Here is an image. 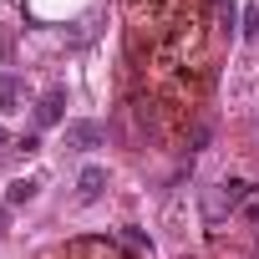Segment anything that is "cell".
<instances>
[{"instance_id":"2","label":"cell","mask_w":259,"mask_h":259,"mask_svg":"<svg viewBox=\"0 0 259 259\" xmlns=\"http://www.w3.org/2000/svg\"><path fill=\"white\" fill-rule=\"evenodd\" d=\"M102 188H107V168L87 163V168H81V178H76V198H81V203H97V198H102Z\"/></svg>"},{"instance_id":"3","label":"cell","mask_w":259,"mask_h":259,"mask_svg":"<svg viewBox=\"0 0 259 259\" xmlns=\"http://www.w3.org/2000/svg\"><path fill=\"white\" fill-rule=\"evenodd\" d=\"M97 143H102V127H97V122H71V127H66V148L87 153V148H97Z\"/></svg>"},{"instance_id":"8","label":"cell","mask_w":259,"mask_h":259,"mask_svg":"<svg viewBox=\"0 0 259 259\" xmlns=\"http://www.w3.org/2000/svg\"><path fill=\"white\" fill-rule=\"evenodd\" d=\"M244 41H259V6H244Z\"/></svg>"},{"instance_id":"9","label":"cell","mask_w":259,"mask_h":259,"mask_svg":"<svg viewBox=\"0 0 259 259\" xmlns=\"http://www.w3.org/2000/svg\"><path fill=\"white\" fill-rule=\"evenodd\" d=\"M208 138H213V133H208V122H198V127H193V153L208 148Z\"/></svg>"},{"instance_id":"10","label":"cell","mask_w":259,"mask_h":259,"mask_svg":"<svg viewBox=\"0 0 259 259\" xmlns=\"http://www.w3.org/2000/svg\"><path fill=\"white\" fill-rule=\"evenodd\" d=\"M6 143H11V138H6V127H0V153H11V148H6Z\"/></svg>"},{"instance_id":"7","label":"cell","mask_w":259,"mask_h":259,"mask_svg":"<svg viewBox=\"0 0 259 259\" xmlns=\"http://www.w3.org/2000/svg\"><path fill=\"white\" fill-rule=\"evenodd\" d=\"M122 239H127V249H133V254H148V249H153L143 229H122Z\"/></svg>"},{"instance_id":"4","label":"cell","mask_w":259,"mask_h":259,"mask_svg":"<svg viewBox=\"0 0 259 259\" xmlns=\"http://www.w3.org/2000/svg\"><path fill=\"white\" fill-rule=\"evenodd\" d=\"M16 102H21V76L0 71V112H16Z\"/></svg>"},{"instance_id":"11","label":"cell","mask_w":259,"mask_h":259,"mask_svg":"<svg viewBox=\"0 0 259 259\" xmlns=\"http://www.w3.org/2000/svg\"><path fill=\"white\" fill-rule=\"evenodd\" d=\"M0 234H6V208H0Z\"/></svg>"},{"instance_id":"6","label":"cell","mask_w":259,"mask_h":259,"mask_svg":"<svg viewBox=\"0 0 259 259\" xmlns=\"http://www.w3.org/2000/svg\"><path fill=\"white\" fill-rule=\"evenodd\" d=\"M244 198H249V183H244V178H224V203H229V208H239Z\"/></svg>"},{"instance_id":"1","label":"cell","mask_w":259,"mask_h":259,"mask_svg":"<svg viewBox=\"0 0 259 259\" xmlns=\"http://www.w3.org/2000/svg\"><path fill=\"white\" fill-rule=\"evenodd\" d=\"M61 117H66V92H61V87H51V92L36 102V127H56Z\"/></svg>"},{"instance_id":"5","label":"cell","mask_w":259,"mask_h":259,"mask_svg":"<svg viewBox=\"0 0 259 259\" xmlns=\"http://www.w3.org/2000/svg\"><path fill=\"white\" fill-rule=\"evenodd\" d=\"M36 188H41L36 178H16V183L6 188V203H31V198H36Z\"/></svg>"}]
</instances>
